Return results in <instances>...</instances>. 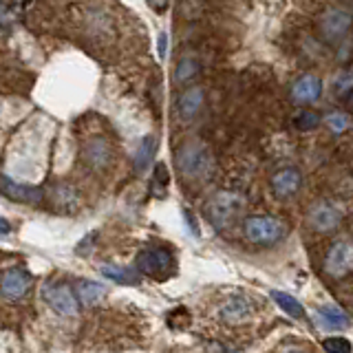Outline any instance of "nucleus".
<instances>
[{
    "label": "nucleus",
    "instance_id": "obj_1",
    "mask_svg": "<svg viewBox=\"0 0 353 353\" xmlns=\"http://www.w3.org/2000/svg\"><path fill=\"white\" fill-rule=\"evenodd\" d=\"M245 208V199L239 192L232 190H219L210 196V201L205 205V214L210 219V223L216 230H228L236 223Z\"/></svg>",
    "mask_w": 353,
    "mask_h": 353
},
{
    "label": "nucleus",
    "instance_id": "obj_2",
    "mask_svg": "<svg viewBox=\"0 0 353 353\" xmlns=\"http://www.w3.org/2000/svg\"><path fill=\"white\" fill-rule=\"evenodd\" d=\"M176 165L188 179H205L214 170V157L201 141H188L176 152Z\"/></svg>",
    "mask_w": 353,
    "mask_h": 353
},
{
    "label": "nucleus",
    "instance_id": "obj_3",
    "mask_svg": "<svg viewBox=\"0 0 353 353\" xmlns=\"http://www.w3.org/2000/svg\"><path fill=\"white\" fill-rule=\"evenodd\" d=\"M243 230H245V236L252 243H256V245H276L287 234V225L283 221L270 214L248 216L245 223H243Z\"/></svg>",
    "mask_w": 353,
    "mask_h": 353
},
{
    "label": "nucleus",
    "instance_id": "obj_4",
    "mask_svg": "<svg viewBox=\"0 0 353 353\" xmlns=\"http://www.w3.org/2000/svg\"><path fill=\"white\" fill-rule=\"evenodd\" d=\"M137 272L152 279H170L174 274V256L163 248H146L137 256Z\"/></svg>",
    "mask_w": 353,
    "mask_h": 353
},
{
    "label": "nucleus",
    "instance_id": "obj_5",
    "mask_svg": "<svg viewBox=\"0 0 353 353\" xmlns=\"http://www.w3.org/2000/svg\"><path fill=\"white\" fill-rule=\"evenodd\" d=\"M351 29V14L347 9H329L318 20V31L327 44H340Z\"/></svg>",
    "mask_w": 353,
    "mask_h": 353
},
{
    "label": "nucleus",
    "instance_id": "obj_6",
    "mask_svg": "<svg viewBox=\"0 0 353 353\" xmlns=\"http://www.w3.org/2000/svg\"><path fill=\"white\" fill-rule=\"evenodd\" d=\"M307 219L316 232H331L342 223V210L331 201H318L309 208Z\"/></svg>",
    "mask_w": 353,
    "mask_h": 353
},
{
    "label": "nucleus",
    "instance_id": "obj_7",
    "mask_svg": "<svg viewBox=\"0 0 353 353\" xmlns=\"http://www.w3.org/2000/svg\"><path fill=\"white\" fill-rule=\"evenodd\" d=\"M44 301L60 316H73L77 312V298L71 287L64 283H51L44 287Z\"/></svg>",
    "mask_w": 353,
    "mask_h": 353
},
{
    "label": "nucleus",
    "instance_id": "obj_8",
    "mask_svg": "<svg viewBox=\"0 0 353 353\" xmlns=\"http://www.w3.org/2000/svg\"><path fill=\"white\" fill-rule=\"evenodd\" d=\"M351 268H353L351 243L349 241H336L325 256V270L331 276H336V279H342V276H347L351 272Z\"/></svg>",
    "mask_w": 353,
    "mask_h": 353
},
{
    "label": "nucleus",
    "instance_id": "obj_9",
    "mask_svg": "<svg viewBox=\"0 0 353 353\" xmlns=\"http://www.w3.org/2000/svg\"><path fill=\"white\" fill-rule=\"evenodd\" d=\"M323 95V80L314 73H305L292 84V99L298 106L314 104Z\"/></svg>",
    "mask_w": 353,
    "mask_h": 353
},
{
    "label": "nucleus",
    "instance_id": "obj_10",
    "mask_svg": "<svg viewBox=\"0 0 353 353\" xmlns=\"http://www.w3.org/2000/svg\"><path fill=\"white\" fill-rule=\"evenodd\" d=\"M0 192H3L7 199L16 203H27V205H38L42 201V190L36 185H25L18 183L9 176H0Z\"/></svg>",
    "mask_w": 353,
    "mask_h": 353
},
{
    "label": "nucleus",
    "instance_id": "obj_11",
    "mask_svg": "<svg viewBox=\"0 0 353 353\" xmlns=\"http://www.w3.org/2000/svg\"><path fill=\"white\" fill-rule=\"evenodd\" d=\"M303 185V174L298 168H281L272 174V192L279 199H290L298 194Z\"/></svg>",
    "mask_w": 353,
    "mask_h": 353
},
{
    "label": "nucleus",
    "instance_id": "obj_12",
    "mask_svg": "<svg viewBox=\"0 0 353 353\" xmlns=\"http://www.w3.org/2000/svg\"><path fill=\"white\" fill-rule=\"evenodd\" d=\"M29 287H31V274L22 268L9 270L3 276V281H0V292H3L7 298H11V301L25 296L29 292Z\"/></svg>",
    "mask_w": 353,
    "mask_h": 353
},
{
    "label": "nucleus",
    "instance_id": "obj_13",
    "mask_svg": "<svg viewBox=\"0 0 353 353\" xmlns=\"http://www.w3.org/2000/svg\"><path fill=\"white\" fill-rule=\"evenodd\" d=\"M203 104H205V91L201 86H192L183 91L179 99H176V113H179L183 121H190L201 113Z\"/></svg>",
    "mask_w": 353,
    "mask_h": 353
},
{
    "label": "nucleus",
    "instance_id": "obj_14",
    "mask_svg": "<svg viewBox=\"0 0 353 353\" xmlns=\"http://www.w3.org/2000/svg\"><path fill=\"white\" fill-rule=\"evenodd\" d=\"M250 316H252V305L248 298H243V296L230 298V301L221 307V318H223L225 323H243V320H248Z\"/></svg>",
    "mask_w": 353,
    "mask_h": 353
},
{
    "label": "nucleus",
    "instance_id": "obj_15",
    "mask_svg": "<svg viewBox=\"0 0 353 353\" xmlns=\"http://www.w3.org/2000/svg\"><path fill=\"white\" fill-rule=\"evenodd\" d=\"M73 292H75V298H80L84 305H95L97 301H102V298H104L106 287L102 283L80 279V281H75Z\"/></svg>",
    "mask_w": 353,
    "mask_h": 353
},
{
    "label": "nucleus",
    "instance_id": "obj_16",
    "mask_svg": "<svg viewBox=\"0 0 353 353\" xmlns=\"http://www.w3.org/2000/svg\"><path fill=\"white\" fill-rule=\"evenodd\" d=\"M199 71H201V64H199V60L194 58V55H183V58L174 66V84L192 82L199 75Z\"/></svg>",
    "mask_w": 353,
    "mask_h": 353
},
{
    "label": "nucleus",
    "instance_id": "obj_17",
    "mask_svg": "<svg viewBox=\"0 0 353 353\" xmlns=\"http://www.w3.org/2000/svg\"><path fill=\"white\" fill-rule=\"evenodd\" d=\"M154 154H157V137H143L139 148H137V154H135V170L137 172H143L152 163Z\"/></svg>",
    "mask_w": 353,
    "mask_h": 353
},
{
    "label": "nucleus",
    "instance_id": "obj_18",
    "mask_svg": "<svg viewBox=\"0 0 353 353\" xmlns=\"http://www.w3.org/2000/svg\"><path fill=\"white\" fill-rule=\"evenodd\" d=\"M318 318H320V323H323L325 327H329V329L349 327V316L342 312L340 307H323L318 312Z\"/></svg>",
    "mask_w": 353,
    "mask_h": 353
},
{
    "label": "nucleus",
    "instance_id": "obj_19",
    "mask_svg": "<svg viewBox=\"0 0 353 353\" xmlns=\"http://www.w3.org/2000/svg\"><path fill=\"white\" fill-rule=\"evenodd\" d=\"M86 159L91 161L93 165H106L108 163V154H110V148H108V143L104 139H91L86 143Z\"/></svg>",
    "mask_w": 353,
    "mask_h": 353
},
{
    "label": "nucleus",
    "instance_id": "obj_20",
    "mask_svg": "<svg viewBox=\"0 0 353 353\" xmlns=\"http://www.w3.org/2000/svg\"><path fill=\"white\" fill-rule=\"evenodd\" d=\"M292 124L296 130L301 132H312L320 126V115L316 113V110H309V108H301L296 110L294 117H292Z\"/></svg>",
    "mask_w": 353,
    "mask_h": 353
},
{
    "label": "nucleus",
    "instance_id": "obj_21",
    "mask_svg": "<svg viewBox=\"0 0 353 353\" xmlns=\"http://www.w3.org/2000/svg\"><path fill=\"white\" fill-rule=\"evenodd\" d=\"M323 121L334 135H345V132L351 128V115L345 113V110H331V113L325 115Z\"/></svg>",
    "mask_w": 353,
    "mask_h": 353
},
{
    "label": "nucleus",
    "instance_id": "obj_22",
    "mask_svg": "<svg viewBox=\"0 0 353 353\" xmlns=\"http://www.w3.org/2000/svg\"><path fill=\"white\" fill-rule=\"evenodd\" d=\"M102 274L106 279L115 281L119 285H137V281H139L137 270H124V268H115V265H104Z\"/></svg>",
    "mask_w": 353,
    "mask_h": 353
},
{
    "label": "nucleus",
    "instance_id": "obj_23",
    "mask_svg": "<svg viewBox=\"0 0 353 353\" xmlns=\"http://www.w3.org/2000/svg\"><path fill=\"white\" fill-rule=\"evenodd\" d=\"M272 298H274L276 305H279L287 316H292V318H303V316H305L303 305L298 303L294 296L283 294V292H272Z\"/></svg>",
    "mask_w": 353,
    "mask_h": 353
},
{
    "label": "nucleus",
    "instance_id": "obj_24",
    "mask_svg": "<svg viewBox=\"0 0 353 353\" xmlns=\"http://www.w3.org/2000/svg\"><path fill=\"white\" fill-rule=\"evenodd\" d=\"M334 91H336V97L338 99H345V102H349V99H351V91H353V75H351V69H347L345 73H340L336 77Z\"/></svg>",
    "mask_w": 353,
    "mask_h": 353
},
{
    "label": "nucleus",
    "instance_id": "obj_25",
    "mask_svg": "<svg viewBox=\"0 0 353 353\" xmlns=\"http://www.w3.org/2000/svg\"><path fill=\"white\" fill-rule=\"evenodd\" d=\"M323 347L327 353H351V342L347 338H327Z\"/></svg>",
    "mask_w": 353,
    "mask_h": 353
},
{
    "label": "nucleus",
    "instance_id": "obj_26",
    "mask_svg": "<svg viewBox=\"0 0 353 353\" xmlns=\"http://www.w3.org/2000/svg\"><path fill=\"white\" fill-rule=\"evenodd\" d=\"M152 185H154V188L161 185V192H163V188L168 185V168H165L163 163H157V165H154V172H152Z\"/></svg>",
    "mask_w": 353,
    "mask_h": 353
},
{
    "label": "nucleus",
    "instance_id": "obj_27",
    "mask_svg": "<svg viewBox=\"0 0 353 353\" xmlns=\"http://www.w3.org/2000/svg\"><path fill=\"white\" fill-rule=\"evenodd\" d=\"M146 3H148V7H150L152 11H157V14H161V11L168 9V3H170V0H146Z\"/></svg>",
    "mask_w": 353,
    "mask_h": 353
},
{
    "label": "nucleus",
    "instance_id": "obj_28",
    "mask_svg": "<svg viewBox=\"0 0 353 353\" xmlns=\"http://www.w3.org/2000/svg\"><path fill=\"white\" fill-rule=\"evenodd\" d=\"M157 49H159V55H161V58H165V55H168V36H165V33H159V44H157Z\"/></svg>",
    "mask_w": 353,
    "mask_h": 353
},
{
    "label": "nucleus",
    "instance_id": "obj_29",
    "mask_svg": "<svg viewBox=\"0 0 353 353\" xmlns=\"http://www.w3.org/2000/svg\"><path fill=\"white\" fill-rule=\"evenodd\" d=\"M183 216H185V221H188V228H190L194 234H199V228L194 225V219H192V214L188 212V210H183Z\"/></svg>",
    "mask_w": 353,
    "mask_h": 353
},
{
    "label": "nucleus",
    "instance_id": "obj_30",
    "mask_svg": "<svg viewBox=\"0 0 353 353\" xmlns=\"http://www.w3.org/2000/svg\"><path fill=\"white\" fill-rule=\"evenodd\" d=\"M11 232V225H9V221L0 216V234H9Z\"/></svg>",
    "mask_w": 353,
    "mask_h": 353
},
{
    "label": "nucleus",
    "instance_id": "obj_31",
    "mask_svg": "<svg viewBox=\"0 0 353 353\" xmlns=\"http://www.w3.org/2000/svg\"><path fill=\"white\" fill-rule=\"evenodd\" d=\"M287 353H301V351H287Z\"/></svg>",
    "mask_w": 353,
    "mask_h": 353
}]
</instances>
